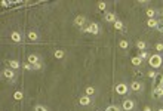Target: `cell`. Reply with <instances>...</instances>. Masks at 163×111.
<instances>
[{
	"instance_id": "23",
	"label": "cell",
	"mask_w": 163,
	"mask_h": 111,
	"mask_svg": "<svg viewBox=\"0 0 163 111\" xmlns=\"http://www.w3.org/2000/svg\"><path fill=\"white\" fill-rule=\"evenodd\" d=\"M147 16H148V19H153L154 16H156V11L154 9H147Z\"/></svg>"
},
{
	"instance_id": "31",
	"label": "cell",
	"mask_w": 163,
	"mask_h": 111,
	"mask_svg": "<svg viewBox=\"0 0 163 111\" xmlns=\"http://www.w3.org/2000/svg\"><path fill=\"white\" fill-rule=\"evenodd\" d=\"M42 67H43V65H42V62H39V64H34V65H33V70H40Z\"/></svg>"
},
{
	"instance_id": "28",
	"label": "cell",
	"mask_w": 163,
	"mask_h": 111,
	"mask_svg": "<svg viewBox=\"0 0 163 111\" xmlns=\"http://www.w3.org/2000/svg\"><path fill=\"white\" fill-rule=\"evenodd\" d=\"M98 9H99V11H105V9H107V3H105V2H99V3H98Z\"/></svg>"
},
{
	"instance_id": "2",
	"label": "cell",
	"mask_w": 163,
	"mask_h": 111,
	"mask_svg": "<svg viewBox=\"0 0 163 111\" xmlns=\"http://www.w3.org/2000/svg\"><path fill=\"white\" fill-rule=\"evenodd\" d=\"M82 31L89 33V34H95V36H97V34H99V31H101V30H99V25L97 24V22H90V24H87Z\"/></svg>"
},
{
	"instance_id": "34",
	"label": "cell",
	"mask_w": 163,
	"mask_h": 111,
	"mask_svg": "<svg viewBox=\"0 0 163 111\" xmlns=\"http://www.w3.org/2000/svg\"><path fill=\"white\" fill-rule=\"evenodd\" d=\"M162 22H163V11H162Z\"/></svg>"
},
{
	"instance_id": "6",
	"label": "cell",
	"mask_w": 163,
	"mask_h": 111,
	"mask_svg": "<svg viewBox=\"0 0 163 111\" xmlns=\"http://www.w3.org/2000/svg\"><path fill=\"white\" fill-rule=\"evenodd\" d=\"M122 108H123V111H132V110L135 108V102H133V99H123V102H122Z\"/></svg>"
},
{
	"instance_id": "15",
	"label": "cell",
	"mask_w": 163,
	"mask_h": 111,
	"mask_svg": "<svg viewBox=\"0 0 163 111\" xmlns=\"http://www.w3.org/2000/svg\"><path fill=\"white\" fill-rule=\"evenodd\" d=\"M135 44H136V48H138L139 51H145V49L148 48V43H147V41H144V40H138Z\"/></svg>"
},
{
	"instance_id": "16",
	"label": "cell",
	"mask_w": 163,
	"mask_h": 111,
	"mask_svg": "<svg viewBox=\"0 0 163 111\" xmlns=\"http://www.w3.org/2000/svg\"><path fill=\"white\" fill-rule=\"evenodd\" d=\"M27 37H28V40H31V41H39V34H37V31H34V30L28 31Z\"/></svg>"
},
{
	"instance_id": "3",
	"label": "cell",
	"mask_w": 163,
	"mask_h": 111,
	"mask_svg": "<svg viewBox=\"0 0 163 111\" xmlns=\"http://www.w3.org/2000/svg\"><path fill=\"white\" fill-rule=\"evenodd\" d=\"M86 22H87V19H86L85 15H77V16L74 18V22H73V24H74L76 27H79L80 30H83V28L86 27Z\"/></svg>"
},
{
	"instance_id": "7",
	"label": "cell",
	"mask_w": 163,
	"mask_h": 111,
	"mask_svg": "<svg viewBox=\"0 0 163 111\" xmlns=\"http://www.w3.org/2000/svg\"><path fill=\"white\" fill-rule=\"evenodd\" d=\"M6 64H8V68H11V70H19L22 67V64L19 61H16V59H9Z\"/></svg>"
},
{
	"instance_id": "20",
	"label": "cell",
	"mask_w": 163,
	"mask_h": 111,
	"mask_svg": "<svg viewBox=\"0 0 163 111\" xmlns=\"http://www.w3.org/2000/svg\"><path fill=\"white\" fill-rule=\"evenodd\" d=\"M54 55H55V58H56V59H62V58L65 56V52H64L62 49H56Z\"/></svg>"
},
{
	"instance_id": "33",
	"label": "cell",
	"mask_w": 163,
	"mask_h": 111,
	"mask_svg": "<svg viewBox=\"0 0 163 111\" xmlns=\"http://www.w3.org/2000/svg\"><path fill=\"white\" fill-rule=\"evenodd\" d=\"M144 111H151V108L150 107H144Z\"/></svg>"
},
{
	"instance_id": "22",
	"label": "cell",
	"mask_w": 163,
	"mask_h": 111,
	"mask_svg": "<svg viewBox=\"0 0 163 111\" xmlns=\"http://www.w3.org/2000/svg\"><path fill=\"white\" fill-rule=\"evenodd\" d=\"M22 98H24L22 92H21V91H15V93H13V99H15V101H22Z\"/></svg>"
},
{
	"instance_id": "25",
	"label": "cell",
	"mask_w": 163,
	"mask_h": 111,
	"mask_svg": "<svg viewBox=\"0 0 163 111\" xmlns=\"http://www.w3.org/2000/svg\"><path fill=\"white\" fill-rule=\"evenodd\" d=\"M34 111H49V110L46 108L44 105H42V104H37V105L34 107Z\"/></svg>"
},
{
	"instance_id": "12",
	"label": "cell",
	"mask_w": 163,
	"mask_h": 111,
	"mask_svg": "<svg viewBox=\"0 0 163 111\" xmlns=\"http://www.w3.org/2000/svg\"><path fill=\"white\" fill-rule=\"evenodd\" d=\"M153 95H154L156 98H162V96H163V84H159V86L154 87Z\"/></svg>"
},
{
	"instance_id": "14",
	"label": "cell",
	"mask_w": 163,
	"mask_h": 111,
	"mask_svg": "<svg viewBox=\"0 0 163 111\" xmlns=\"http://www.w3.org/2000/svg\"><path fill=\"white\" fill-rule=\"evenodd\" d=\"M11 40H12L13 43H19V41L22 40V36H21V33H18V31H13V33L11 34Z\"/></svg>"
},
{
	"instance_id": "8",
	"label": "cell",
	"mask_w": 163,
	"mask_h": 111,
	"mask_svg": "<svg viewBox=\"0 0 163 111\" xmlns=\"http://www.w3.org/2000/svg\"><path fill=\"white\" fill-rule=\"evenodd\" d=\"M79 104H80L82 107H89V105L92 104V96H87V95L80 96V98H79Z\"/></svg>"
},
{
	"instance_id": "21",
	"label": "cell",
	"mask_w": 163,
	"mask_h": 111,
	"mask_svg": "<svg viewBox=\"0 0 163 111\" xmlns=\"http://www.w3.org/2000/svg\"><path fill=\"white\" fill-rule=\"evenodd\" d=\"M119 48L120 49H128L129 48V40H120L119 41Z\"/></svg>"
},
{
	"instance_id": "5",
	"label": "cell",
	"mask_w": 163,
	"mask_h": 111,
	"mask_svg": "<svg viewBox=\"0 0 163 111\" xmlns=\"http://www.w3.org/2000/svg\"><path fill=\"white\" fill-rule=\"evenodd\" d=\"M2 74H3V77H5L6 80H9V81H13V80H15V77H16L15 70H11V68H5Z\"/></svg>"
},
{
	"instance_id": "29",
	"label": "cell",
	"mask_w": 163,
	"mask_h": 111,
	"mask_svg": "<svg viewBox=\"0 0 163 111\" xmlns=\"http://www.w3.org/2000/svg\"><path fill=\"white\" fill-rule=\"evenodd\" d=\"M156 51H157V52H162V51H163V43H157V44H156Z\"/></svg>"
},
{
	"instance_id": "9",
	"label": "cell",
	"mask_w": 163,
	"mask_h": 111,
	"mask_svg": "<svg viewBox=\"0 0 163 111\" xmlns=\"http://www.w3.org/2000/svg\"><path fill=\"white\" fill-rule=\"evenodd\" d=\"M129 89H131V91H133V92H143L144 86H143V83H139V81H132L129 84Z\"/></svg>"
},
{
	"instance_id": "24",
	"label": "cell",
	"mask_w": 163,
	"mask_h": 111,
	"mask_svg": "<svg viewBox=\"0 0 163 111\" xmlns=\"http://www.w3.org/2000/svg\"><path fill=\"white\" fill-rule=\"evenodd\" d=\"M104 111H122V110H120L117 105H108V107H107Z\"/></svg>"
},
{
	"instance_id": "13",
	"label": "cell",
	"mask_w": 163,
	"mask_h": 111,
	"mask_svg": "<svg viewBox=\"0 0 163 111\" xmlns=\"http://www.w3.org/2000/svg\"><path fill=\"white\" fill-rule=\"evenodd\" d=\"M95 93H97V87H95V86H86V87H85V95L94 96Z\"/></svg>"
},
{
	"instance_id": "18",
	"label": "cell",
	"mask_w": 163,
	"mask_h": 111,
	"mask_svg": "<svg viewBox=\"0 0 163 111\" xmlns=\"http://www.w3.org/2000/svg\"><path fill=\"white\" fill-rule=\"evenodd\" d=\"M113 25H114V28H116V30H119V31L125 28V24H123V21H120V19H117V21H116Z\"/></svg>"
},
{
	"instance_id": "35",
	"label": "cell",
	"mask_w": 163,
	"mask_h": 111,
	"mask_svg": "<svg viewBox=\"0 0 163 111\" xmlns=\"http://www.w3.org/2000/svg\"><path fill=\"white\" fill-rule=\"evenodd\" d=\"M157 111H163V108H159V110H157Z\"/></svg>"
},
{
	"instance_id": "1",
	"label": "cell",
	"mask_w": 163,
	"mask_h": 111,
	"mask_svg": "<svg viewBox=\"0 0 163 111\" xmlns=\"http://www.w3.org/2000/svg\"><path fill=\"white\" fill-rule=\"evenodd\" d=\"M148 64L151 65V68L157 70V68H160V67L163 65V56L160 53H153L148 58Z\"/></svg>"
},
{
	"instance_id": "19",
	"label": "cell",
	"mask_w": 163,
	"mask_h": 111,
	"mask_svg": "<svg viewBox=\"0 0 163 111\" xmlns=\"http://www.w3.org/2000/svg\"><path fill=\"white\" fill-rule=\"evenodd\" d=\"M131 64L135 65V67H138V65H141V64H143V59L139 58V56H133V58L131 59Z\"/></svg>"
},
{
	"instance_id": "30",
	"label": "cell",
	"mask_w": 163,
	"mask_h": 111,
	"mask_svg": "<svg viewBox=\"0 0 163 111\" xmlns=\"http://www.w3.org/2000/svg\"><path fill=\"white\" fill-rule=\"evenodd\" d=\"M157 31H160V33H163V22L162 21H159V25H157V28H156Z\"/></svg>"
},
{
	"instance_id": "11",
	"label": "cell",
	"mask_w": 163,
	"mask_h": 111,
	"mask_svg": "<svg viewBox=\"0 0 163 111\" xmlns=\"http://www.w3.org/2000/svg\"><path fill=\"white\" fill-rule=\"evenodd\" d=\"M104 19H105L107 22H111V24H114V22L117 21V16H116V13H113V12H105Z\"/></svg>"
},
{
	"instance_id": "27",
	"label": "cell",
	"mask_w": 163,
	"mask_h": 111,
	"mask_svg": "<svg viewBox=\"0 0 163 111\" xmlns=\"http://www.w3.org/2000/svg\"><path fill=\"white\" fill-rule=\"evenodd\" d=\"M22 68H24V70H33V65L30 64V62H25V64H22Z\"/></svg>"
},
{
	"instance_id": "17",
	"label": "cell",
	"mask_w": 163,
	"mask_h": 111,
	"mask_svg": "<svg viewBox=\"0 0 163 111\" xmlns=\"http://www.w3.org/2000/svg\"><path fill=\"white\" fill-rule=\"evenodd\" d=\"M147 25H148L150 28H157V25H159V21H157L156 18L148 19V21H147Z\"/></svg>"
},
{
	"instance_id": "10",
	"label": "cell",
	"mask_w": 163,
	"mask_h": 111,
	"mask_svg": "<svg viewBox=\"0 0 163 111\" xmlns=\"http://www.w3.org/2000/svg\"><path fill=\"white\" fill-rule=\"evenodd\" d=\"M27 61H28L31 65H34V64H39V62H42V58H40L37 53H31V55H28Z\"/></svg>"
},
{
	"instance_id": "26",
	"label": "cell",
	"mask_w": 163,
	"mask_h": 111,
	"mask_svg": "<svg viewBox=\"0 0 163 111\" xmlns=\"http://www.w3.org/2000/svg\"><path fill=\"white\" fill-rule=\"evenodd\" d=\"M139 58H141V59H148L150 58V55L145 52V51H141V52H139V55H138Z\"/></svg>"
},
{
	"instance_id": "4",
	"label": "cell",
	"mask_w": 163,
	"mask_h": 111,
	"mask_svg": "<svg viewBox=\"0 0 163 111\" xmlns=\"http://www.w3.org/2000/svg\"><path fill=\"white\" fill-rule=\"evenodd\" d=\"M114 91H116V93H117V95H126V93H129L131 89H129L128 84H125V83H119V84H116Z\"/></svg>"
},
{
	"instance_id": "32",
	"label": "cell",
	"mask_w": 163,
	"mask_h": 111,
	"mask_svg": "<svg viewBox=\"0 0 163 111\" xmlns=\"http://www.w3.org/2000/svg\"><path fill=\"white\" fill-rule=\"evenodd\" d=\"M156 76H157V74H156L154 71H150V73H148V77H150V79H156Z\"/></svg>"
}]
</instances>
